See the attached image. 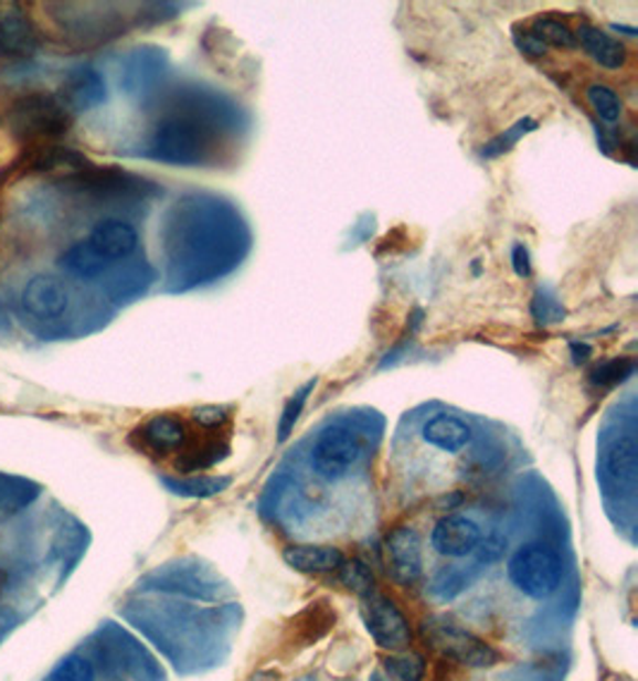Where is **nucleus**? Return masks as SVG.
<instances>
[{"label":"nucleus","mask_w":638,"mask_h":681,"mask_svg":"<svg viewBox=\"0 0 638 681\" xmlns=\"http://www.w3.org/2000/svg\"><path fill=\"white\" fill-rule=\"evenodd\" d=\"M531 129H535V123H533V120H519V123L510 129V132H504L500 139L490 141L483 153H486V156H498V153H502V151H507V149H512V143H517L519 137H521V135H527V132H531Z\"/></svg>","instance_id":"nucleus-30"},{"label":"nucleus","mask_w":638,"mask_h":681,"mask_svg":"<svg viewBox=\"0 0 638 681\" xmlns=\"http://www.w3.org/2000/svg\"><path fill=\"white\" fill-rule=\"evenodd\" d=\"M336 621H338L336 607L330 605V600L318 598L287 621L283 641L287 648H293V650L311 648L321 639H326V636L332 631V627H336Z\"/></svg>","instance_id":"nucleus-9"},{"label":"nucleus","mask_w":638,"mask_h":681,"mask_svg":"<svg viewBox=\"0 0 638 681\" xmlns=\"http://www.w3.org/2000/svg\"><path fill=\"white\" fill-rule=\"evenodd\" d=\"M39 46V29L24 6H0V51L10 55H29Z\"/></svg>","instance_id":"nucleus-13"},{"label":"nucleus","mask_w":638,"mask_h":681,"mask_svg":"<svg viewBox=\"0 0 638 681\" xmlns=\"http://www.w3.org/2000/svg\"><path fill=\"white\" fill-rule=\"evenodd\" d=\"M313 385H316V379L309 381L301 390H297L295 397H289V400H287L285 409H283V416H280V426H278V440H280V443H285L289 436H293V430H295V426H297V422H299V414H301V409H304V404H307L309 393L313 390Z\"/></svg>","instance_id":"nucleus-26"},{"label":"nucleus","mask_w":638,"mask_h":681,"mask_svg":"<svg viewBox=\"0 0 638 681\" xmlns=\"http://www.w3.org/2000/svg\"><path fill=\"white\" fill-rule=\"evenodd\" d=\"M283 560L287 567L301 574H330L338 572L344 564V553L336 545H287L283 550Z\"/></svg>","instance_id":"nucleus-15"},{"label":"nucleus","mask_w":638,"mask_h":681,"mask_svg":"<svg viewBox=\"0 0 638 681\" xmlns=\"http://www.w3.org/2000/svg\"><path fill=\"white\" fill-rule=\"evenodd\" d=\"M39 488L22 478L0 473V510H18V507L32 502Z\"/></svg>","instance_id":"nucleus-22"},{"label":"nucleus","mask_w":638,"mask_h":681,"mask_svg":"<svg viewBox=\"0 0 638 681\" xmlns=\"http://www.w3.org/2000/svg\"><path fill=\"white\" fill-rule=\"evenodd\" d=\"M430 543L445 557H467L481 543V526L461 514H447L430 533Z\"/></svg>","instance_id":"nucleus-12"},{"label":"nucleus","mask_w":638,"mask_h":681,"mask_svg":"<svg viewBox=\"0 0 638 681\" xmlns=\"http://www.w3.org/2000/svg\"><path fill=\"white\" fill-rule=\"evenodd\" d=\"M385 670L395 681H422L424 660L416 656H395L385 660Z\"/></svg>","instance_id":"nucleus-27"},{"label":"nucleus","mask_w":638,"mask_h":681,"mask_svg":"<svg viewBox=\"0 0 638 681\" xmlns=\"http://www.w3.org/2000/svg\"><path fill=\"white\" fill-rule=\"evenodd\" d=\"M586 98L603 123H617L621 118V98L607 84H591L586 89Z\"/></svg>","instance_id":"nucleus-21"},{"label":"nucleus","mask_w":638,"mask_h":681,"mask_svg":"<svg viewBox=\"0 0 638 681\" xmlns=\"http://www.w3.org/2000/svg\"><path fill=\"white\" fill-rule=\"evenodd\" d=\"M361 617H364L366 631L371 639L390 653H402L412 643V627L410 619L387 596L379 590H371L361 600Z\"/></svg>","instance_id":"nucleus-5"},{"label":"nucleus","mask_w":638,"mask_h":681,"mask_svg":"<svg viewBox=\"0 0 638 681\" xmlns=\"http://www.w3.org/2000/svg\"><path fill=\"white\" fill-rule=\"evenodd\" d=\"M86 242H89L94 249L110 264V260L127 258L135 254V249L139 246V232L132 223L108 219V221H100L98 225H94L92 235Z\"/></svg>","instance_id":"nucleus-14"},{"label":"nucleus","mask_w":638,"mask_h":681,"mask_svg":"<svg viewBox=\"0 0 638 681\" xmlns=\"http://www.w3.org/2000/svg\"><path fill=\"white\" fill-rule=\"evenodd\" d=\"M340 572V582L344 588H350L357 596L364 598L366 593L373 590V574L361 560H344Z\"/></svg>","instance_id":"nucleus-25"},{"label":"nucleus","mask_w":638,"mask_h":681,"mask_svg":"<svg viewBox=\"0 0 638 681\" xmlns=\"http://www.w3.org/2000/svg\"><path fill=\"white\" fill-rule=\"evenodd\" d=\"M213 132L201 120L190 115H176L156 127L153 156L168 163H199L211 151Z\"/></svg>","instance_id":"nucleus-3"},{"label":"nucleus","mask_w":638,"mask_h":681,"mask_svg":"<svg viewBox=\"0 0 638 681\" xmlns=\"http://www.w3.org/2000/svg\"><path fill=\"white\" fill-rule=\"evenodd\" d=\"M529 34H533L541 43H545V46H547V43H553V46H562V49H574L576 46V39H574L572 29L567 24L557 22V20H550V18L533 20Z\"/></svg>","instance_id":"nucleus-23"},{"label":"nucleus","mask_w":638,"mask_h":681,"mask_svg":"<svg viewBox=\"0 0 638 681\" xmlns=\"http://www.w3.org/2000/svg\"><path fill=\"white\" fill-rule=\"evenodd\" d=\"M576 43H582V49L596 61L600 67L607 70H619L627 63V46L621 41L613 39L607 32L598 26L582 24L578 32L574 34Z\"/></svg>","instance_id":"nucleus-17"},{"label":"nucleus","mask_w":638,"mask_h":681,"mask_svg":"<svg viewBox=\"0 0 638 681\" xmlns=\"http://www.w3.org/2000/svg\"><path fill=\"white\" fill-rule=\"evenodd\" d=\"M387 572L402 586H414L424 574L422 535L412 526H397L385 539Z\"/></svg>","instance_id":"nucleus-8"},{"label":"nucleus","mask_w":638,"mask_h":681,"mask_svg":"<svg viewBox=\"0 0 638 681\" xmlns=\"http://www.w3.org/2000/svg\"><path fill=\"white\" fill-rule=\"evenodd\" d=\"M192 418H194V424L204 430H227L232 414L227 407H215V404H209V407L194 409Z\"/></svg>","instance_id":"nucleus-29"},{"label":"nucleus","mask_w":638,"mask_h":681,"mask_svg":"<svg viewBox=\"0 0 638 681\" xmlns=\"http://www.w3.org/2000/svg\"><path fill=\"white\" fill-rule=\"evenodd\" d=\"M192 430L180 416L172 414H156L149 422L137 426L129 436V445L137 447L139 453L151 457H168L180 455L184 445L190 443Z\"/></svg>","instance_id":"nucleus-7"},{"label":"nucleus","mask_w":638,"mask_h":681,"mask_svg":"<svg viewBox=\"0 0 638 681\" xmlns=\"http://www.w3.org/2000/svg\"><path fill=\"white\" fill-rule=\"evenodd\" d=\"M3 588H6V574L0 572V593H3Z\"/></svg>","instance_id":"nucleus-35"},{"label":"nucleus","mask_w":638,"mask_h":681,"mask_svg":"<svg viewBox=\"0 0 638 681\" xmlns=\"http://www.w3.org/2000/svg\"><path fill=\"white\" fill-rule=\"evenodd\" d=\"M507 574L524 596L541 600L557 590L562 582V562L553 550L543 545H524L507 564Z\"/></svg>","instance_id":"nucleus-4"},{"label":"nucleus","mask_w":638,"mask_h":681,"mask_svg":"<svg viewBox=\"0 0 638 681\" xmlns=\"http://www.w3.org/2000/svg\"><path fill=\"white\" fill-rule=\"evenodd\" d=\"M512 264H514V270L519 278H529L531 275V264H529V252L524 244H517L512 249Z\"/></svg>","instance_id":"nucleus-31"},{"label":"nucleus","mask_w":638,"mask_h":681,"mask_svg":"<svg viewBox=\"0 0 638 681\" xmlns=\"http://www.w3.org/2000/svg\"><path fill=\"white\" fill-rule=\"evenodd\" d=\"M163 483L182 498H213L221 496L230 488L232 478L227 476H187V478H170L166 476Z\"/></svg>","instance_id":"nucleus-20"},{"label":"nucleus","mask_w":638,"mask_h":681,"mask_svg":"<svg viewBox=\"0 0 638 681\" xmlns=\"http://www.w3.org/2000/svg\"><path fill=\"white\" fill-rule=\"evenodd\" d=\"M104 98H106V86L89 67L72 72V75L63 82L61 89H57V100H61L70 113L89 110L98 106Z\"/></svg>","instance_id":"nucleus-16"},{"label":"nucleus","mask_w":638,"mask_h":681,"mask_svg":"<svg viewBox=\"0 0 638 681\" xmlns=\"http://www.w3.org/2000/svg\"><path fill=\"white\" fill-rule=\"evenodd\" d=\"M634 373V361L631 359H610L603 361L600 366L591 371V383L598 387H615L619 383H625L629 375Z\"/></svg>","instance_id":"nucleus-24"},{"label":"nucleus","mask_w":638,"mask_h":681,"mask_svg":"<svg viewBox=\"0 0 638 681\" xmlns=\"http://www.w3.org/2000/svg\"><path fill=\"white\" fill-rule=\"evenodd\" d=\"M572 354H574V364H582V361H586L591 357V347L574 342L572 344Z\"/></svg>","instance_id":"nucleus-33"},{"label":"nucleus","mask_w":638,"mask_h":681,"mask_svg":"<svg viewBox=\"0 0 638 681\" xmlns=\"http://www.w3.org/2000/svg\"><path fill=\"white\" fill-rule=\"evenodd\" d=\"M244 681H278V672H273V670H256L254 674H249Z\"/></svg>","instance_id":"nucleus-34"},{"label":"nucleus","mask_w":638,"mask_h":681,"mask_svg":"<svg viewBox=\"0 0 638 681\" xmlns=\"http://www.w3.org/2000/svg\"><path fill=\"white\" fill-rule=\"evenodd\" d=\"M227 430H204L192 433L190 443L184 445V450L178 455L176 471L178 473H194L204 471L221 464L230 455V440L225 438Z\"/></svg>","instance_id":"nucleus-11"},{"label":"nucleus","mask_w":638,"mask_h":681,"mask_svg":"<svg viewBox=\"0 0 638 681\" xmlns=\"http://www.w3.org/2000/svg\"><path fill=\"white\" fill-rule=\"evenodd\" d=\"M70 307V295L63 280L55 275H34L22 289V309L39 321H57Z\"/></svg>","instance_id":"nucleus-10"},{"label":"nucleus","mask_w":638,"mask_h":681,"mask_svg":"<svg viewBox=\"0 0 638 681\" xmlns=\"http://www.w3.org/2000/svg\"><path fill=\"white\" fill-rule=\"evenodd\" d=\"M514 41H517V46L524 51V53H531V55H543L545 51H547V46L545 43H541L539 39H535L533 34H529V32H524V39H519V36H514Z\"/></svg>","instance_id":"nucleus-32"},{"label":"nucleus","mask_w":638,"mask_h":681,"mask_svg":"<svg viewBox=\"0 0 638 681\" xmlns=\"http://www.w3.org/2000/svg\"><path fill=\"white\" fill-rule=\"evenodd\" d=\"M6 125L14 139L24 141L26 147H43L67 135L72 127V113L53 94H24L14 98L8 113Z\"/></svg>","instance_id":"nucleus-1"},{"label":"nucleus","mask_w":638,"mask_h":681,"mask_svg":"<svg viewBox=\"0 0 638 681\" xmlns=\"http://www.w3.org/2000/svg\"><path fill=\"white\" fill-rule=\"evenodd\" d=\"M361 457V445L357 433L344 426H330L316 440L311 464L316 473L326 481H340L354 469V464Z\"/></svg>","instance_id":"nucleus-6"},{"label":"nucleus","mask_w":638,"mask_h":681,"mask_svg":"<svg viewBox=\"0 0 638 681\" xmlns=\"http://www.w3.org/2000/svg\"><path fill=\"white\" fill-rule=\"evenodd\" d=\"M51 681H96V670L89 660L75 656L57 664Z\"/></svg>","instance_id":"nucleus-28"},{"label":"nucleus","mask_w":638,"mask_h":681,"mask_svg":"<svg viewBox=\"0 0 638 681\" xmlns=\"http://www.w3.org/2000/svg\"><path fill=\"white\" fill-rule=\"evenodd\" d=\"M418 634H422V641L435 656L464 664V668L483 670L500 662V653L496 648L449 615L426 617Z\"/></svg>","instance_id":"nucleus-2"},{"label":"nucleus","mask_w":638,"mask_h":681,"mask_svg":"<svg viewBox=\"0 0 638 681\" xmlns=\"http://www.w3.org/2000/svg\"><path fill=\"white\" fill-rule=\"evenodd\" d=\"M471 438H474L471 426L449 414L433 416L424 426V440L433 447H438L443 453H459L471 443Z\"/></svg>","instance_id":"nucleus-18"},{"label":"nucleus","mask_w":638,"mask_h":681,"mask_svg":"<svg viewBox=\"0 0 638 681\" xmlns=\"http://www.w3.org/2000/svg\"><path fill=\"white\" fill-rule=\"evenodd\" d=\"M61 266L67 273L77 275V278L92 280V278H98V275L108 268V260L100 256L89 242H77L61 256Z\"/></svg>","instance_id":"nucleus-19"}]
</instances>
